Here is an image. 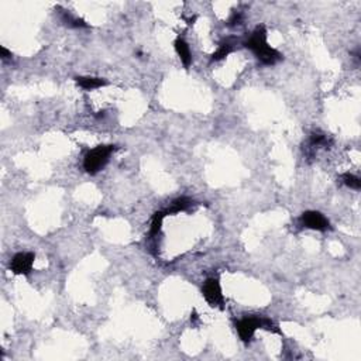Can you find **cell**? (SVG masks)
<instances>
[{
    "label": "cell",
    "mask_w": 361,
    "mask_h": 361,
    "mask_svg": "<svg viewBox=\"0 0 361 361\" xmlns=\"http://www.w3.org/2000/svg\"><path fill=\"white\" fill-rule=\"evenodd\" d=\"M244 46L251 50L257 60L260 61L262 65H275L278 61L282 60V55L275 48L268 46L267 42V30L264 26H258L248 40L244 42Z\"/></svg>",
    "instance_id": "cell-1"
},
{
    "label": "cell",
    "mask_w": 361,
    "mask_h": 361,
    "mask_svg": "<svg viewBox=\"0 0 361 361\" xmlns=\"http://www.w3.org/2000/svg\"><path fill=\"white\" fill-rule=\"evenodd\" d=\"M258 329H265V330L273 332V333H281L278 326L271 319L262 318V316H257V314L246 316V318L236 322V330H237L241 341H244V343H250V341L253 340L255 332Z\"/></svg>",
    "instance_id": "cell-2"
},
{
    "label": "cell",
    "mask_w": 361,
    "mask_h": 361,
    "mask_svg": "<svg viewBox=\"0 0 361 361\" xmlns=\"http://www.w3.org/2000/svg\"><path fill=\"white\" fill-rule=\"evenodd\" d=\"M114 150H116L114 146H98L94 150L87 151V154L83 158V169L91 175L98 174L109 162Z\"/></svg>",
    "instance_id": "cell-3"
},
{
    "label": "cell",
    "mask_w": 361,
    "mask_h": 361,
    "mask_svg": "<svg viewBox=\"0 0 361 361\" xmlns=\"http://www.w3.org/2000/svg\"><path fill=\"white\" fill-rule=\"evenodd\" d=\"M202 294L210 306L219 309L224 308V296H223L220 282L217 278H207L206 281L203 282Z\"/></svg>",
    "instance_id": "cell-4"
},
{
    "label": "cell",
    "mask_w": 361,
    "mask_h": 361,
    "mask_svg": "<svg viewBox=\"0 0 361 361\" xmlns=\"http://www.w3.org/2000/svg\"><path fill=\"white\" fill-rule=\"evenodd\" d=\"M301 223L302 226H305L306 229L318 230V232H326L330 229V223L328 219L321 212H316V210H308L302 213Z\"/></svg>",
    "instance_id": "cell-5"
},
{
    "label": "cell",
    "mask_w": 361,
    "mask_h": 361,
    "mask_svg": "<svg viewBox=\"0 0 361 361\" xmlns=\"http://www.w3.org/2000/svg\"><path fill=\"white\" fill-rule=\"evenodd\" d=\"M35 255L34 253H19L10 261V269L16 275H27L33 269Z\"/></svg>",
    "instance_id": "cell-6"
},
{
    "label": "cell",
    "mask_w": 361,
    "mask_h": 361,
    "mask_svg": "<svg viewBox=\"0 0 361 361\" xmlns=\"http://www.w3.org/2000/svg\"><path fill=\"white\" fill-rule=\"evenodd\" d=\"M175 46V51L178 54L179 57L180 62L184 64V67L189 68L191 64H192V54H191V50H189V46L188 42L182 37H178L174 42Z\"/></svg>",
    "instance_id": "cell-7"
},
{
    "label": "cell",
    "mask_w": 361,
    "mask_h": 361,
    "mask_svg": "<svg viewBox=\"0 0 361 361\" xmlns=\"http://www.w3.org/2000/svg\"><path fill=\"white\" fill-rule=\"evenodd\" d=\"M75 80H76L78 86L85 89V91H94V89H99V87L107 85L106 79L95 78V76H76Z\"/></svg>",
    "instance_id": "cell-8"
},
{
    "label": "cell",
    "mask_w": 361,
    "mask_h": 361,
    "mask_svg": "<svg viewBox=\"0 0 361 361\" xmlns=\"http://www.w3.org/2000/svg\"><path fill=\"white\" fill-rule=\"evenodd\" d=\"M194 205V202L191 201L189 198H178L172 202V206L168 209L165 213L167 214H174V213H179V212H187L189 210L191 207Z\"/></svg>",
    "instance_id": "cell-9"
},
{
    "label": "cell",
    "mask_w": 361,
    "mask_h": 361,
    "mask_svg": "<svg viewBox=\"0 0 361 361\" xmlns=\"http://www.w3.org/2000/svg\"><path fill=\"white\" fill-rule=\"evenodd\" d=\"M233 53V44L230 41H223L219 48L212 55V61H221L228 57L229 54Z\"/></svg>",
    "instance_id": "cell-10"
},
{
    "label": "cell",
    "mask_w": 361,
    "mask_h": 361,
    "mask_svg": "<svg viewBox=\"0 0 361 361\" xmlns=\"http://www.w3.org/2000/svg\"><path fill=\"white\" fill-rule=\"evenodd\" d=\"M329 144V137L326 134L321 133H313L310 136V140H309V148L310 150H316L319 147H325Z\"/></svg>",
    "instance_id": "cell-11"
},
{
    "label": "cell",
    "mask_w": 361,
    "mask_h": 361,
    "mask_svg": "<svg viewBox=\"0 0 361 361\" xmlns=\"http://www.w3.org/2000/svg\"><path fill=\"white\" fill-rule=\"evenodd\" d=\"M165 212H157L153 217V221H151V229H150V236L154 237L157 234L161 232V228H162V220L165 217Z\"/></svg>",
    "instance_id": "cell-12"
},
{
    "label": "cell",
    "mask_w": 361,
    "mask_h": 361,
    "mask_svg": "<svg viewBox=\"0 0 361 361\" xmlns=\"http://www.w3.org/2000/svg\"><path fill=\"white\" fill-rule=\"evenodd\" d=\"M341 182L346 185L347 188H350V189H355V191H358L361 188V179L358 178V176H355V175L353 174H343L341 175Z\"/></svg>",
    "instance_id": "cell-13"
},
{
    "label": "cell",
    "mask_w": 361,
    "mask_h": 361,
    "mask_svg": "<svg viewBox=\"0 0 361 361\" xmlns=\"http://www.w3.org/2000/svg\"><path fill=\"white\" fill-rule=\"evenodd\" d=\"M62 21L69 27H75V28H80V27H87V24L82 19H78V17H74L72 14L65 13L62 14Z\"/></svg>",
    "instance_id": "cell-14"
},
{
    "label": "cell",
    "mask_w": 361,
    "mask_h": 361,
    "mask_svg": "<svg viewBox=\"0 0 361 361\" xmlns=\"http://www.w3.org/2000/svg\"><path fill=\"white\" fill-rule=\"evenodd\" d=\"M241 21H243V14H241L240 12H233L232 16H230V19L228 20V26H240Z\"/></svg>",
    "instance_id": "cell-15"
},
{
    "label": "cell",
    "mask_w": 361,
    "mask_h": 361,
    "mask_svg": "<svg viewBox=\"0 0 361 361\" xmlns=\"http://www.w3.org/2000/svg\"><path fill=\"white\" fill-rule=\"evenodd\" d=\"M0 53H2V58H3V60H9V58H12V53H10V51H9L6 47L0 48Z\"/></svg>",
    "instance_id": "cell-16"
}]
</instances>
